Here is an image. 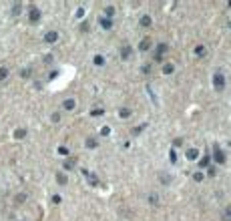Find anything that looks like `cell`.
Instances as JSON below:
<instances>
[{
    "mask_svg": "<svg viewBox=\"0 0 231 221\" xmlns=\"http://www.w3.org/2000/svg\"><path fill=\"white\" fill-rule=\"evenodd\" d=\"M46 40H48V42H54V40H57V32H48V34H46Z\"/></svg>",
    "mask_w": 231,
    "mask_h": 221,
    "instance_id": "6da1fadb",
    "label": "cell"
},
{
    "mask_svg": "<svg viewBox=\"0 0 231 221\" xmlns=\"http://www.w3.org/2000/svg\"><path fill=\"white\" fill-rule=\"evenodd\" d=\"M65 107H66V109H72V107H75V101H72V99L65 101Z\"/></svg>",
    "mask_w": 231,
    "mask_h": 221,
    "instance_id": "3957f363",
    "label": "cell"
},
{
    "mask_svg": "<svg viewBox=\"0 0 231 221\" xmlns=\"http://www.w3.org/2000/svg\"><path fill=\"white\" fill-rule=\"evenodd\" d=\"M225 221H231V209L229 211H225V217H223Z\"/></svg>",
    "mask_w": 231,
    "mask_h": 221,
    "instance_id": "277c9868",
    "label": "cell"
},
{
    "mask_svg": "<svg viewBox=\"0 0 231 221\" xmlns=\"http://www.w3.org/2000/svg\"><path fill=\"white\" fill-rule=\"evenodd\" d=\"M6 76H8V69H6V66H2V69H0V80L6 79Z\"/></svg>",
    "mask_w": 231,
    "mask_h": 221,
    "instance_id": "7a4b0ae2",
    "label": "cell"
}]
</instances>
